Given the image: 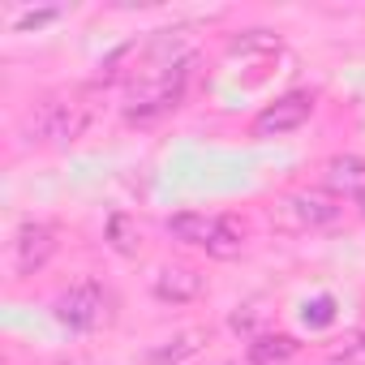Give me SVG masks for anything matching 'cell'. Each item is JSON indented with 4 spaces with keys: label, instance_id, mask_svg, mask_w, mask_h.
I'll use <instances>...</instances> for the list:
<instances>
[{
    "label": "cell",
    "instance_id": "52a82bcc",
    "mask_svg": "<svg viewBox=\"0 0 365 365\" xmlns=\"http://www.w3.org/2000/svg\"><path fill=\"white\" fill-rule=\"evenodd\" d=\"M56 254V228L52 224H22L14 237V271L18 275H35L48 267V258Z\"/></svg>",
    "mask_w": 365,
    "mask_h": 365
},
{
    "label": "cell",
    "instance_id": "9c48e42d",
    "mask_svg": "<svg viewBox=\"0 0 365 365\" xmlns=\"http://www.w3.org/2000/svg\"><path fill=\"white\" fill-rule=\"evenodd\" d=\"M327 194H335V198L365 194V159L361 155H335L327 163Z\"/></svg>",
    "mask_w": 365,
    "mask_h": 365
},
{
    "label": "cell",
    "instance_id": "5b68a950",
    "mask_svg": "<svg viewBox=\"0 0 365 365\" xmlns=\"http://www.w3.org/2000/svg\"><path fill=\"white\" fill-rule=\"evenodd\" d=\"M86 120H91L86 103H78V99H52V103H43L35 112V138L39 142H73V138H82Z\"/></svg>",
    "mask_w": 365,
    "mask_h": 365
},
{
    "label": "cell",
    "instance_id": "2e32d148",
    "mask_svg": "<svg viewBox=\"0 0 365 365\" xmlns=\"http://www.w3.org/2000/svg\"><path fill=\"white\" fill-rule=\"evenodd\" d=\"M356 207H361V215H365V194H361V198H356Z\"/></svg>",
    "mask_w": 365,
    "mask_h": 365
},
{
    "label": "cell",
    "instance_id": "3957f363",
    "mask_svg": "<svg viewBox=\"0 0 365 365\" xmlns=\"http://www.w3.org/2000/svg\"><path fill=\"white\" fill-rule=\"evenodd\" d=\"M180 95H185V69H176L168 78H155V82H138L129 103H125V116L129 120H150L159 112H172L180 103Z\"/></svg>",
    "mask_w": 365,
    "mask_h": 365
},
{
    "label": "cell",
    "instance_id": "7c38bea8",
    "mask_svg": "<svg viewBox=\"0 0 365 365\" xmlns=\"http://www.w3.org/2000/svg\"><path fill=\"white\" fill-rule=\"evenodd\" d=\"M202 331H185V335H176V339H168V348H155L150 352V361L155 365H176V361H185V356H194L198 348H202Z\"/></svg>",
    "mask_w": 365,
    "mask_h": 365
},
{
    "label": "cell",
    "instance_id": "ba28073f",
    "mask_svg": "<svg viewBox=\"0 0 365 365\" xmlns=\"http://www.w3.org/2000/svg\"><path fill=\"white\" fill-rule=\"evenodd\" d=\"M202 284L207 279H202L198 267H190V262H168L155 275V297L168 301V305H190V301L202 297Z\"/></svg>",
    "mask_w": 365,
    "mask_h": 365
},
{
    "label": "cell",
    "instance_id": "4fadbf2b",
    "mask_svg": "<svg viewBox=\"0 0 365 365\" xmlns=\"http://www.w3.org/2000/svg\"><path fill=\"white\" fill-rule=\"evenodd\" d=\"M232 52H279V35H271V31H250V35L232 39Z\"/></svg>",
    "mask_w": 365,
    "mask_h": 365
},
{
    "label": "cell",
    "instance_id": "8fae6325",
    "mask_svg": "<svg viewBox=\"0 0 365 365\" xmlns=\"http://www.w3.org/2000/svg\"><path fill=\"white\" fill-rule=\"evenodd\" d=\"M108 245H112V254H120V258H138V254H142V228H138V220L125 215V211H116V215L108 220Z\"/></svg>",
    "mask_w": 365,
    "mask_h": 365
},
{
    "label": "cell",
    "instance_id": "30bf717a",
    "mask_svg": "<svg viewBox=\"0 0 365 365\" xmlns=\"http://www.w3.org/2000/svg\"><path fill=\"white\" fill-rule=\"evenodd\" d=\"M297 339L292 335H254L250 339V365H292Z\"/></svg>",
    "mask_w": 365,
    "mask_h": 365
},
{
    "label": "cell",
    "instance_id": "7a4b0ae2",
    "mask_svg": "<svg viewBox=\"0 0 365 365\" xmlns=\"http://www.w3.org/2000/svg\"><path fill=\"white\" fill-rule=\"evenodd\" d=\"M56 318L69 327V331H99L112 322V297L99 288V284H73L69 292L56 297Z\"/></svg>",
    "mask_w": 365,
    "mask_h": 365
},
{
    "label": "cell",
    "instance_id": "8992f818",
    "mask_svg": "<svg viewBox=\"0 0 365 365\" xmlns=\"http://www.w3.org/2000/svg\"><path fill=\"white\" fill-rule=\"evenodd\" d=\"M339 211H344L339 198L327 194V190H301V194H288L284 207H279L284 224H292V228H327V224L339 220Z\"/></svg>",
    "mask_w": 365,
    "mask_h": 365
},
{
    "label": "cell",
    "instance_id": "9a60e30c",
    "mask_svg": "<svg viewBox=\"0 0 365 365\" xmlns=\"http://www.w3.org/2000/svg\"><path fill=\"white\" fill-rule=\"evenodd\" d=\"M52 18H56V9H39V14H22L14 26H18V31H31V26H48Z\"/></svg>",
    "mask_w": 365,
    "mask_h": 365
},
{
    "label": "cell",
    "instance_id": "6da1fadb",
    "mask_svg": "<svg viewBox=\"0 0 365 365\" xmlns=\"http://www.w3.org/2000/svg\"><path fill=\"white\" fill-rule=\"evenodd\" d=\"M168 232L185 245H198L207 250L211 258H237L245 250V232L237 228V220L228 215H198V211H185V215H172L168 220Z\"/></svg>",
    "mask_w": 365,
    "mask_h": 365
},
{
    "label": "cell",
    "instance_id": "5bb4252c",
    "mask_svg": "<svg viewBox=\"0 0 365 365\" xmlns=\"http://www.w3.org/2000/svg\"><path fill=\"white\" fill-rule=\"evenodd\" d=\"M335 356H339V365H365V327H361V331H352V335L339 344V352H335Z\"/></svg>",
    "mask_w": 365,
    "mask_h": 365
},
{
    "label": "cell",
    "instance_id": "277c9868",
    "mask_svg": "<svg viewBox=\"0 0 365 365\" xmlns=\"http://www.w3.org/2000/svg\"><path fill=\"white\" fill-rule=\"evenodd\" d=\"M314 103H318V99H314L309 91H292V95L267 103V108L254 116V138H279V133L301 129V125L314 116Z\"/></svg>",
    "mask_w": 365,
    "mask_h": 365
}]
</instances>
